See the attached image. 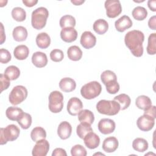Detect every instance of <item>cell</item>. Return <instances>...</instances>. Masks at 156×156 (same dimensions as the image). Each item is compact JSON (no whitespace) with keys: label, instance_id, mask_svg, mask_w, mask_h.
I'll return each mask as SVG.
<instances>
[{"label":"cell","instance_id":"cell-1","mask_svg":"<svg viewBox=\"0 0 156 156\" xmlns=\"http://www.w3.org/2000/svg\"><path fill=\"white\" fill-rule=\"evenodd\" d=\"M144 40V34L138 30H133L128 32L124 37L126 46L129 49L132 54L136 57L143 55V43Z\"/></svg>","mask_w":156,"mask_h":156},{"label":"cell","instance_id":"cell-2","mask_svg":"<svg viewBox=\"0 0 156 156\" xmlns=\"http://www.w3.org/2000/svg\"><path fill=\"white\" fill-rule=\"evenodd\" d=\"M101 80L106 87L107 91L110 94H115L119 90V85L117 82V77L114 72L105 70L101 75Z\"/></svg>","mask_w":156,"mask_h":156},{"label":"cell","instance_id":"cell-3","mask_svg":"<svg viewBox=\"0 0 156 156\" xmlns=\"http://www.w3.org/2000/svg\"><path fill=\"white\" fill-rule=\"evenodd\" d=\"M49 16V12L46 8L40 7L34 10L31 15V24L32 27L40 30L45 27L47 19Z\"/></svg>","mask_w":156,"mask_h":156},{"label":"cell","instance_id":"cell-4","mask_svg":"<svg viewBox=\"0 0 156 156\" xmlns=\"http://www.w3.org/2000/svg\"><path fill=\"white\" fill-rule=\"evenodd\" d=\"M96 109L101 114L112 116L118 113L120 110V105L115 100L102 99L97 103Z\"/></svg>","mask_w":156,"mask_h":156},{"label":"cell","instance_id":"cell-5","mask_svg":"<svg viewBox=\"0 0 156 156\" xmlns=\"http://www.w3.org/2000/svg\"><path fill=\"white\" fill-rule=\"evenodd\" d=\"M101 91V85L97 81H91L82 87L80 94L86 99H92L98 96Z\"/></svg>","mask_w":156,"mask_h":156},{"label":"cell","instance_id":"cell-6","mask_svg":"<svg viewBox=\"0 0 156 156\" xmlns=\"http://www.w3.org/2000/svg\"><path fill=\"white\" fill-rule=\"evenodd\" d=\"M20 129L15 124H10L5 128H1V145L5 144L8 141H13L16 140L20 135Z\"/></svg>","mask_w":156,"mask_h":156},{"label":"cell","instance_id":"cell-7","mask_svg":"<svg viewBox=\"0 0 156 156\" xmlns=\"http://www.w3.org/2000/svg\"><path fill=\"white\" fill-rule=\"evenodd\" d=\"M63 107V96L58 91H52L49 95V109L54 113H57L62 111Z\"/></svg>","mask_w":156,"mask_h":156},{"label":"cell","instance_id":"cell-8","mask_svg":"<svg viewBox=\"0 0 156 156\" xmlns=\"http://www.w3.org/2000/svg\"><path fill=\"white\" fill-rule=\"evenodd\" d=\"M27 90L23 85H17L13 88L9 96L10 102L14 105H17L23 102L27 96Z\"/></svg>","mask_w":156,"mask_h":156},{"label":"cell","instance_id":"cell-9","mask_svg":"<svg viewBox=\"0 0 156 156\" xmlns=\"http://www.w3.org/2000/svg\"><path fill=\"white\" fill-rule=\"evenodd\" d=\"M106 15L108 18H114L122 12V7L119 0H108L105 2Z\"/></svg>","mask_w":156,"mask_h":156},{"label":"cell","instance_id":"cell-10","mask_svg":"<svg viewBox=\"0 0 156 156\" xmlns=\"http://www.w3.org/2000/svg\"><path fill=\"white\" fill-rule=\"evenodd\" d=\"M155 124V119L147 115L143 114L136 121L137 127L142 131L147 132L151 130Z\"/></svg>","mask_w":156,"mask_h":156},{"label":"cell","instance_id":"cell-11","mask_svg":"<svg viewBox=\"0 0 156 156\" xmlns=\"http://www.w3.org/2000/svg\"><path fill=\"white\" fill-rule=\"evenodd\" d=\"M49 150V143L45 139L39 140L33 147L32 154L33 156H46Z\"/></svg>","mask_w":156,"mask_h":156},{"label":"cell","instance_id":"cell-12","mask_svg":"<svg viewBox=\"0 0 156 156\" xmlns=\"http://www.w3.org/2000/svg\"><path fill=\"white\" fill-rule=\"evenodd\" d=\"M116 124L113 120L108 118H103L101 119L98 124L99 132L104 135L110 134L114 132Z\"/></svg>","mask_w":156,"mask_h":156},{"label":"cell","instance_id":"cell-13","mask_svg":"<svg viewBox=\"0 0 156 156\" xmlns=\"http://www.w3.org/2000/svg\"><path fill=\"white\" fill-rule=\"evenodd\" d=\"M82 108L83 104L81 100L78 98L73 97L69 99L66 108L69 115L72 116H76Z\"/></svg>","mask_w":156,"mask_h":156},{"label":"cell","instance_id":"cell-14","mask_svg":"<svg viewBox=\"0 0 156 156\" xmlns=\"http://www.w3.org/2000/svg\"><path fill=\"white\" fill-rule=\"evenodd\" d=\"M80 41L84 48L88 49L96 45V38L91 32L85 31L81 35Z\"/></svg>","mask_w":156,"mask_h":156},{"label":"cell","instance_id":"cell-15","mask_svg":"<svg viewBox=\"0 0 156 156\" xmlns=\"http://www.w3.org/2000/svg\"><path fill=\"white\" fill-rule=\"evenodd\" d=\"M83 141L84 144L88 148L94 149L99 146L100 144V138L99 136L93 131L85 136L83 138Z\"/></svg>","mask_w":156,"mask_h":156},{"label":"cell","instance_id":"cell-16","mask_svg":"<svg viewBox=\"0 0 156 156\" xmlns=\"http://www.w3.org/2000/svg\"><path fill=\"white\" fill-rule=\"evenodd\" d=\"M116 29L119 32H123L132 26V21L127 15H123L115 23Z\"/></svg>","mask_w":156,"mask_h":156},{"label":"cell","instance_id":"cell-17","mask_svg":"<svg viewBox=\"0 0 156 156\" xmlns=\"http://www.w3.org/2000/svg\"><path fill=\"white\" fill-rule=\"evenodd\" d=\"M118 145V140L116 137L109 136L104 140L102 147L105 152L107 153H112L117 149Z\"/></svg>","mask_w":156,"mask_h":156},{"label":"cell","instance_id":"cell-18","mask_svg":"<svg viewBox=\"0 0 156 156\" xmlns=\"http://www.w3.org/2000/svg\"><path fill=\"white\" fill-rule=\"evenodd\" d=\"M60 37L63 41L71 43L77 39V32L74 27L64 28L60 32Z\"/></svg>","mask_w":156,"mask_h":156},{"label":"cell","instance_id":"cell-19","mask_svg":"<svg viewBox=\"0 0 156 156\" xmlns=\"http://www.w3.org/2000/svg\"><path fill=\"white\" fill-rule=\"evenodd\" d=\"M72 132V127L67 121H63L60 123L57 128V134L62 140L68 138Z\"/></svg>","mask_w":156,"mask_h":156},{"label":"cell","instance_id":"cell-20","mask_svg":"<svg viewBox=\"0 0 156 156\" xmlns=\"http://www.w3.org/2000/svg\"><path fill=\"white\" fill-rule=\"evenodd\" d=\"M32 62L37 68H43L48 63V58L46 54L37 51L32 56Z\"/></svg>","mask_w":156,"mask_h":156},{"label":"cell","instance_id":"cell-21","mask_svg":"<svg viewBox=\"0 0 156 156\" xmlns=\"http://www.w3.org/2000/svg\"><path fill=\"white\" fill-rule=\"evenodd\" d=\"M59 87L64 92H71L75 90L76 83L74 79L70 77H64L59 82Z\"/></svg>","mask_w":156,"mask_h":156},{"label":"cell","instance_id":"cell-22","mask_svg":"<svg viewBox=\"0 0 156 156\" xmlns=\"http://www.w3.org/2000/svg\"><path fill=\"white\" fill-rule=\"evenodd\" d=\"M78 115V119L80 122L87 123L91 125L94 121V116L93 113L87 109L81 110Z\"/></svg>","mask_w":156,"mask_h":156},{"label":"cell","instance_id":"cell-23","mask_svg":"<svg viewBox=\"0 0 156 156\" xmlns=\"http://www.w3.org/2000/svg\"><path fill=\"white\" fill-rule=\"evenodd\" d=\"M24 113L23 110L17 107H9L5 111L7 118L11 121H18Z\"/></svg>","mask_w":156,"mask_h":156},{"label":"cell","instance_id":"cell-24","mask_svg":"<svg viewBox=\"0 0 156 156\" xmlns=\"http://www.w3.org/2000/svg\"><path fill=\"white\" fill-rule=\"evenodd\" d=\"M36 43L38 48L46 49L48 48L51 44V38L46 32L40 33L36 37Z\"/></svg>","mask_w":156,"mask_h":156},{"label":"cell","instance_id":"cell-25","mask_svg":"<svg viewBox=\"0 0 156 156\" xmlns=\"http://www.w3.org/2000/svg\"><path fill=\"white\" fill-rule=\"evenodd\" d=\"M27 30L23 26H17L14 28L12 35L13 39L16 41H25L27 37Z\"/></svg>","mask_w":156,"mask_h":156},{"label":"cell","instance_id":"cell-26","mask_svg":"<svg viewBox=\"0 0 156 156\" xmlns=\"http://www.w3.org/2000/svg\"><path fill=\"white\" fill-rule=\"evenodd\" d=\"M29 54V49L28 47L24 44H21L17 46L14 51L13 55L15 57L20 60L26 59Z\"/></svg>","mask_w":156,"mask_h":156},{"label":"cell","instance_id":"cell-27","mask_svg":"<svg viewBox=\"0 0 156 156\" xmlns=\"http://www.w3.org/2000/svg\"><path fill=\"white\" fill-rule=\"evenodd\" d=\"M93 30L99 35L104 34L108 29V23L104 19H98L93 24Z\"/></svg>","mask_w":156,"mask_h":156},{"label":"cell","instance_id":"cell-28","mask_svg":"<svg viewBox=\"0 0 156 156\" xmlns=\"http://www.w3.org/2000/svg\"><path fill=\"white\" fill-rule=\"evenodd\" d=\"M135 105L139 109L146 110L152 105V101L148 96L141 95L136 98Z\"/></svg>","mask_w":156,"mask_h":156},{"label":"cell","instance_id":"cell-29","mask_svg":"<svg viewBox=\"0 0 156 156\" xmlns=\"http://www.w3.org/2000/svg\"><path fill=\"white\" fill-rule=\"evenodd\" d=\"M68 58L73 61H78L82 57V51L77 46H71L67 51Z\"/></svg>","mask_w":156,"mask_h":156},{"label":"cell","instance_id":"cell-30","mask_svg":"<svg viewBox=\"0 0 156 156\" xmlns=\"http://www.w3.org/2000/svg\"><path fill=\"white\" fill-rule=\"evenodd\" d=\"M113 100L116 101L120 105V110H124L127 108L130 105V98L126 94L122 93L115 96Z\"/></svg>","mask_w":156,"mask_h":156},{"label":"cell","instance_id":"cell-31","mask_svg":"<svg viewBox=\"0 0 156 156\" xmlns=\"http://www.w3.org/2000/svg\"><path fill=\"white\" fill-rule=\"evenodd\" d=\"M147 141L142 138H136L132 142L133 149L139 152H143L148 149Z\"/></svg>","mask_w":156,"mask_h":156},{"label":"cell","instance_id":"cell-32","mask_svg":"<svg viewBox=\"0 0 156 156\" xmlns=\"http://www.w3.org/2000/svg\"><path fill=\"white\" fill-rule=\"evenodd\" d=\"M30 137L35 142L45 139L46 137V130L41 127H35L31 131Z\"/></svg>","mask_w":156,"mask_h":156},{"label":"cell","instance_id":"cell-33","mask_svg":"<svg viewBox=\"0 0 156 156\" xmlns=\"http://www.w3.org/2000/svg\"><path fill=\"white\" fill-rule=\"evenodd\" d=\"M91 132H93V129L91 125L87 123L80 122L76 128L77 135L81 139H83L85 136Z\"/></svg>","mask_w":156,"mask_h":156},{"label":"cell","instance_id":"cell-34","mask_svg":"<svg viewBox=\"0 0 156 156\" xmlns=\"http://www.w3.org/2000/svg\"><path fill=\"white\" fill-rule=\"evenodd\" d=\"M59 24L60 26L62 29L66 27H74L76 26V20L73 16L66 15L60 18Z\"/></svg>","mask_w":156,"mask_h":156},{"label":"cell","instance_id":"cell-35","mask_svg":"<svg viewBox=\"0 0 156 156\" xmlns=\"http://www.w3.org/2000/svg\"><path fill=\"white\" fill-rule=\"evenodd\" d=\"M132 15L134 19L138 21L144 20L147 16V10L141 6H137L133 9Z\"/></svg>","mask_w":156,"mask_h":156},{"label":"cell","instance_id":"cell-36","mask_svg":"<svg viewBox=\"0 0 156 156\" xmlns=\"http://www.w3.org/2000/svg\"><path fill=\"white\" fill-rule=\"evenodd\" d=\"M4 74L11 80L17 79L20 75V69L14 65H10L7 67L4 71Z\"/></svg>","mask_w":156,"mask_h":156},{"label":"cell","instance_id":"cell-37","mask_svg":"<svg viewBox=\"0 0 156 156\" xmlns=\"http://www.w3.org/2000/svg\"><path fill=\"white\" fill-rule=\"evenodd\" d=\"M12 16L15 21L21 22L26 20V12L23 8L16 7L12 10Z\"/></svg>","mask_w":156,"mask_h":156},{"label":"cell","instance_id":"cell-38","mask_svg":"<svg viewBox=\"0 0 156 156\" xmlns=\"http://www.w3.org/2000/svg\"><path fill=\"white\" fill-rule=\"evenodd\" d=\"M146 51L149 55H155L156 53V34H150L148 38V44Z\"/></svg>","mask_w":156,"mask_h":156},{"label":"cell","instance_id":"cell-39","mask_svg":"<svg viewBox=\"0 0 156 156\" xmlns=\"http://www.w3.org/2000/svg\"><path fill=\"white\" fill-rule=\"evenodd\" d=\"M17 121L22 129H27L31 126L32 116L30 114L24 112L23 115Z\"/></svg>","mask_w":156,"mask_h":156},{"label":"cell","instance_id":"cell-40","mask_svg":"<svg viewBox=\"0 0 156 156\" xmlns=\"http://www.w3.org/2000/svg\"><path fill=\"white\" fill-rule=\"evenodd\" d=\"M71 154L73 156H86L87 152L83 146L80 144H76L72 147Z\"/></svg>","mask_w":156,"mask_h":156},{"label":"cell","instance_id":"cell-41","mask_svg":"<svg viewBox=\"0 0 156 156\" xmlns=\"http://www.w3.org/2000/svg\"><path fill=\"white\" fill-rule=\"evenodd\" d=\"M63 52L60 49H54L50 52V58L52 61L55 62H61L63 59Z\"/></svg>","mask_w":156,"mask_h":156},{"label":"cell","instance_id":"cell-42","mask_svg":"<svg viewBox=\"0 0 156 156\" xmlns=\"http://www.w3.org/2000/svg\"><path fill=\"white\" fill-rule=\"evenodd\" d=\"M11 58V54L8 50L4 48L0 49V62L1 63H7L10 61Z\"/></svg>","mask_w":156,"mask_h":156},{"label":"cell","instance_id":"cell-43","mask_svg":"<svg viewBox=\"0 0 156 156\" xmlns=\"http://www.w3.org/2000/svg\"><path fill=\"white\" fill-rule=\"evenodd\" d=\"M1 80V91L2 92L4 90H7L10 85V79L7 77L4 74H1L0 75Z\"/></svg>","mask_w":156,"mask_h":156},{"label":"cell","instance_id":"cell-44","mask_svg":"<svg viewBox=\"0 0 156 156\" xmlns=\"http://www.w3.org/2000/svg\"><path fill=\"white\" fill-rule=\"evenodd\" d=\"M144 114L147 115L154 119L156 118V110H155V106L151 105L149 108L146 110H144Z\"/></svg>","mask_w":156,"mask_h":156},{"label":"cell","instance_id":"cell-45","mask_svg":"<svg viewBox=\"0 0 156 156\" xmlns=\"http://www.w3.org/2000/svg\"><path fill=\"white\" fill-rule=\"evenodd\" d=\"M52 156H66L67 154L65 151V149L62 148H55L52 153Z\"/></svg>","mask_w":156,"mask_h":156},{"label":"cell","instance_id":"cell-46","mask_svg":"<svg viewBox=\"0 0 156 156\" xmlns=\"http://www.w3.org/2000/svg\"><path fill=\"white\" fill-rule=\"evenodd\" d=\"M156 16L155 15L152 16L151 17L148 21V26L150 29L152 30H155L156 29Z\"/></svg>","mask_w":156,"mask_h":156},{"label":"cell","instance_id":"cell-47","mask_svg":"<svg viewBox=\"0 0 156 156\" xmlns=\"http://www.w3.org/2000/svg\"><path fill=\"white\" fill-rule=\"evenodd\" d=\"M37 0H23V3L26 6L29 7H31L34 6L36 4H37Z\"/></svg>","mask_w":156,"mask_h":156},{"label":"cell","instance_id":"cell-48","mask_svg":"<svg viewBox=\"0 0 156 156\" xmlns=\"http://www.w3.org/2000/svg\"><path fill=\"white\" fill-rule=\"evenodd\" d=\"M156 1L155 0H149L147 2V5L151 10L153 12L156 11Z\"/></svg>","mask_w":156,"mask_h":156},{"label":"cell","instance_id":"cell-49","mask_svg":"<svg viewBox=\"0 0 156 156\" xmlns=\"http://www.w3.org/2000/svg\"><path fill=\"white\" fill-rule=\"evenodd\" d=\"M1 24V44H3V43L5 41V35L4 30V26L2 23H0Z\"/></svg>","mask_w":156,"mask_h":156},{"label":"cell","instance_id":"cell-50","mask_svg":"<svg viewBox=\"0 0 156 156\" xmlns=\"http://www.w3.org/2000/svg\"><path fill=\"white\" fill-rule=\"evenodd\" d=\"M71 2L75 5H80L82 4H83L85 2V1L84 0H71Z\"/></svg>","mask_w":156,"mask_h":156},{"label":"cell","instance_id":"cell-51","mask_svg":"<svg viewBox=\"0 0 156 156\" xmlns=\"http://www.w3.org/2000/svg\"><path fill=\"white\" fill-rule=\"evenodd\" d=\"M104 155V154H101V153H96V154H94V155Z\"/></svg>","mask_w":156,"mask_h":156}]
</instances>
